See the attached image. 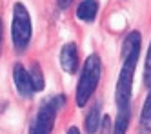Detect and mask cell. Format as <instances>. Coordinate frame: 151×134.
I'll list each match as a JSON object with an SVG mask.
<instances>
[{
	"label": "cell",
	"mask_w": 151,
	"mask_h": 134,
	"mask_svg": "<svg viewBox=\"0 0 151 134\" xmlns=\"http://www.w3.org/2000/svg\"><path fill=\"white\" fill-rule=\"evenodd\" d=\"M142 47V35L138 31H131L122 42V67L116 78L115 87V102L116 109L131 107V93H133V78L137 71V63L140 58Z\"/></svg>",
	"instance_id": "1"
},
{
	"label": "cell",
	"mask_w": 151,
	"mask_h": 134,
	"mask_svg": "<svg viewBox=\"0 0 151 134\" xmlns=\"http://www.w3.org/2000/svg\"><path fill=\"white\" fill-rule=\"evenodd\" d=\"M100 74H102V60L96 53L89 54L84 62V67L78 76V83H77V91H75V102L78 107H86L91 96L95 94L96 87L100 82Z\"/></svg>",
	"instance_id": "2"
},
{
	"label": "cell",
	"mask_w": 151,
	"mask_h": 134,
	"mask_svg": "<svg viewBox=\"0 0 151 134\" xmlns=\"http://www.w3.org/2000/svg\"><path fill=\"white\" fill-rule=\"evenodd\" d=\"M33 36V26H31L29 11L24 4L17 2L13 6V22H11V42L17 53H24Z\"/></svg>",
	"instance_id": "3"
},
{
	"label": "cell",
	"mask_w": 151,
	"mask_h": 134,
	"mask_svg": "<svg viewBox=\"0 0 151 134\" xmlns=\"http://www.w3.org/2000/svg\"><path fill=\"white\" fill-rule=\"evenodd\" d=\"M66 105V96L55 94L38 107V113L29 127V134H51L57 120V113Z\"/></svg>",
	"instance_id": "4"
},
{
	"label": "cell",
	"mask_w": 151,
	"mask_h": 134,
	"mask_svg": "<svg viewBox=\"0 0 151 134\" xmlns=\"http://www.w3.org/2000/svg\"><path fill=\"white\" fill-rule=\"evenodd\" d=\"M13 80H15L17 93L22 98H31L33 96V93H35L33 80H31L29 71L22 63H15V67H13Z\"/></svg>",
	"instance_id": "5"
},
{
	"label": "cell",
	"mask_w": 151,
	"mask_h": 134,
	"mask_svg": "<svg viewBox=\"0 0 151 134\" xmlns=\"http://www.w3.org/2000/svg\"><path fill=\"white\" fill-rule=\"evenodd\" d=\"M60 67L68 74H75L78 69V49L75 42H68L60 49Z\"/></svg>",
	"instance_id": "6"
},
{
	"label": "cell",
	"mask_w": 151,
	"mask_h": 134,
	"mask_svg": "<svg viewBox=\"0 0 151 134\" xmlns=\"http://www.w3.org/2000/svg\"><path fill=\"white\" fill-rule=\"evenodd\" d=\"M100 123H102V113H100V103L95 102L93 107L89 109V113L86 114L84 120V129L88 134H96L100 130Z\"/></svg>",
	"instance_id": "7"
},
{
	"label": "cell",
	"mask_w": 151,
	"mask_h": 134,
	"mask_svg": "<svg viewBox=\"0 0 151 134\" xmlns=\"http://www.w3.org/2000/svg\"><path fill=\"white\" fill-rule=\"evenodd\" d=\"M138 134H151V87L146 94L142 110L138 118Z\"/></svg>",
	"instance_id": "8"
},
{
	"label": "cell",
	"mask_w": 151,
	"mask_h": 134,
	"mask_svg": "<svg viewBox=\"0 0 151 134\" xmlns=\"http://www.w3.org/2000/svg\"><path fill=\"white\" fill-rule=\"evenodd\" d=\"M75 15L82 22H93L96 18V15H99V2L96 0H82Z\"/></svg>",
	"instance_id": "9"
},
{
	"label": "cell",
	"mask_w": 151,
	"mask_h": 134,
	"mask_svg": "<svg viewBox=\"0 0 151 134\" xmlns=\"http://www.w3.org/2000/svg\"><path fill=\"white\" fill-rule=\"evenodd\" d=\"M129 121H131V107L118 109L116 118H115V123H113V130H111V134H127Z\"/></svg>",
	"instance_id": "10"
},
{
	"label": "cell",
	"mask_w": 151,
	"mask_h": 134,
	"mask_svg": "<svg viewBox=\"0 0 151 134\" xmlns=\"http://www.w3.org/2000/svg\"><path fill=\"white\" fill-rule=\"evenodd\" d=\"M31 80H33V87H35V93L42 91V89L46 87V80H44V74H42V67L38 63H33L31 65Z\"/></svg>",
	"instance_id": "11"
},
{
	"label": "cell",
	"mask_w": 151,
	"mask_h": 134,
	"mask_svg": "<svg viewBox=\"0 0 151 134\" xmlns=\"http://www.w3.org/2000/svg\"><path fill=\"white\" fill-rule=\"evenodd\" d=\"M144 85L149 89L151 87V42H149V47H147V54H146V62H144Z\"/></svg>",
	"instance_id": "12"
},
{
	"label": "cell",
	"mask_w": 151,
	"mask_h": 134,
	"mask_svg": "<svg viewBox=\"0 0 151 134\" xmlns=\"http://www.w3.org/2000/svg\"><path fill=\"white\" fill-rule=\"evenodd\" d=\"M109 130H113V125H111V118L109 116H102V123H100V130L102 134H109Z\"/></svg>",
	"instance_id": "13"
},
{
	"label": "cell",
	"mask_w": 151,
	"mask_h": 134,
	"mask_svg": "<svg viewBox=\"0 0 151 134\" xmlns=\"http://www.w3.org/2000/svg\"><path fill=\"white\" fill-rule=\"evenodd\" d=\"M57 4H58L60 9H68V7L73 4V0H57Z\"/></svg>",
	"instance_id": "14"
},
{
	"label": "cell",
	"mask_w": 151,
	"mask_h": 134,
	"mask_svg": "<svg viewBox=\"0 0 151 134\" xmlns=\"http://www.w3.org/2000/svg\"><path fill=\"white\" fill-rule=\"evenodd\" d=\"M66 134H80V130H78V127H69Z\"/></svg>",
	"instance_id": "15"
},
{
	"label": "cell",
	"mask_w": 151,
	"mask_h": 134,
	"mask_svg": "<svg viewBox=\"0 0 151 134\" xmlns=\"http://www.w3.org/2000/svg\"><path fill=\"white\" fill-rule=\"evenodd\" d=\"M2 35H4V26H2V18H0V46H2Z\"/></svg>",
	"instance_id": "16"
}]
</instances>
